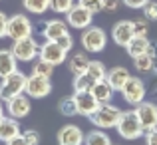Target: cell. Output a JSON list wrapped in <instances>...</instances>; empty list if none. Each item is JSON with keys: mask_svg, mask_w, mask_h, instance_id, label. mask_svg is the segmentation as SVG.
Returning a JSON list of instances; mask_svg holds the SVG:
<instances>
[{"mask_svg": "<svg viewBox=\"0 0 157 145\" xmlns=\"http://www.w3.org/2000/svg\"><path fill=\"white\" fill-rule=\"evenodd\" d=\"M115 129H117V133L121 135L123 139H127V141H135V139H139L143 133H145V129H143V125H141V121H139L135 109L121 111V117H119Z\"/></svg>", "mask_w": 157, "mask_h": 145, "instance_id": "1", "label": "cell"}, {"mask_svg": "<svg viewBox=\"0 0 157 145\" xmlns=\"http://www.w3.org/2000/svg\"><path fill=\"white\" fill-rule=\"evenodd\" d=\"M119 117H121V109L113 103H101L96 109V113L90 117V121L98 127V129H111L117 125Z\"/></svg>", "mask_w": 157, "mask_h": 145, "instance_id": "2", "label": "cell"}, {"mask_svg": "<svg viewBox=\"0 0 157 145\" xmlns=\"http://www.w3.org/2000/svg\"><path fill=\"white\" fill-rule=\"evenodd\" d=\"M80 42H82L84 52L98 54V52H101V50H105V46H107V34L104 32V28H100V26H90V28H86V30L82 32Z\"/></svg>", "mask_w": 157, "mask_h": 145, "instance_id": "3", "label": "cell"}, {"mask_svg": "<svg viewBox=\"0 0 157 145\" xmlns=\"http://www.w3.org/2000/svg\"><path fill=\"white\" fill-rule=\"evenodd\" d=\"M24 92H26V76L18 70L4 76L0 82V99H4V101L14 96H20Z\"/></svg>", "mask_w": 157, "mask_h": 145, "instance_id": "4", "label": "cell"}, {"mask_svg": "<svg viewBox=\"0 0 157 145\" xmlns=\"http://www.w3.org/2000/svg\"><path fill=\"white\" fill-rule=\"evenodd\" d=\"M32 32H34V26H32L30 18L26 14H14L8 16V28H6V36L10 40H24L30 38Z\"/></svg>", "mask_w": 157, "mask_h": 145, "instance_id": "5", "label": "cell"}, {"mask_svg": "<svg viewBox=\"0 0 157 145\" xmlns=\"http://www.w3.org/2000/svg\"><path fill=\"white\" fill-rule=\"evenodd\" d=\"M26 93L30 99H42L46 96L52 93V82L50 78H44V76H36V74H30L26 78Z\"/></svg>", "mask_w": 157, "mask_h": 145, "instance_id": "6", "label": "cell"}, {"mask_svg": "<svg viewBox=\"0 0 157 145\" xmlns=\"http://www.w3.org/2000/svg\"><path fill=\"white\" fill-rule=\"evenodd\" d=\"M10 50H12V54H14V58L18 62L28 64V62H32L40 54V44L30 36V38H24V40H16Z\"/></svg>", "mask_w": 157, "mask_h": 145, "instance_id": "7", "label": "cell"}, {"mask_svg": "<svg viewBox=\"0 0 157 145\" xmlns=\"http://www.w3.org/2000/svg\"><path fill=\"white\" fill-rule=\"evenodd\" d=\"M66 20H68V26L76 28V30H86V28L92 26L94 12L88 10L86 6H82V4H74L70 8V12L66 14Z\"/></svg>", "mask_w": 157, "mask_h": 145, "instance_id": "8", "label": "cell"}, {"mask_svg": "<svg viewBox=\"0 0 157 145\" xmlns=\"http://www.w3.org/2000/svg\"><path fill=\"white\" fill-rule=\"evenodd\" d=\"M145 84H143V80H139V78H133L131 76L129 80H127V84L121 88V96L125 99L129 105H139V103L145 99Z\"/></svg>", "mask_w": 157, "mask_h": 145, "instance_id": "9", "label": "cell"}, {"mask_svg": "<svg viewBox=\"0 0 157 145\" xmlns=\"http://www.w3.org/2000/svg\"><path fill=\"white\" fill-rule=\"evenodd\" d=\"M30 109H32V103H30V97L26 93H20V96H14L10 99H6V113L14 119H22V117H28L30 115Z\"/></svg>", "mask_w": 157, "mask_h": 145, "instance_id": "10", "label": "cell"}, {"mask_svg": "<svg viewBox=\"0 0 157 145\" xmlns=\"http://www.w3.org/2000/svg\"><path fill=\"white\" fill-rule=\"evenodd\" d=\"M74 101L78 107V115H86V117H92L96 113V109L101 105L92 92H74Z\"/></svg>", "mask_w": 157, "mask_h": 145, "instance_id": "11", "label": "cell"}, {"mask_svg": "<svg viewBox=\"0 0 157 145\" xmlns=\"http://www.w3.org/2000/svg\"><path fill=\"white\" fill-rule=\"evenodd\" d=\"M66 54H68V52H66L64 48H60V44H58V42L46 40V42L40 46L38 58H42V60L50 62L52 66H60V64H64V62H66Z\"/></svg>", "mask_w": 157, "mask_h": 145, "instance_id": "12", "label": "cell"}, {"mask_svg": "<svg viewBox=\"0 0 157 145\" xmlns=\"http://www.w3.org/2000/svg\"><path fill=\"white\" fill-rule=\"evenodd\" d=\"M135 113L145 131L157 127V105L153 101H141L139 105H135Z\"/></svg>", "mask_w": 157, "mask_h": 145, "instance_id": "13", "label": "cell"}, {"mask_svg": "<svg viewBox=\"0 0 157 145\" xmlns=\"http://www.w3.org/2000/svg\"><path fill=\"white\" fill-rule=\"evenodd\" d=\"M133 36H135L133 20H119V22H115L113 28H111V38H113V42L117 44V46L125 48Z\"/></svg>", "mask_w": 157, "mask_h": 145, "instance_id": "14", "label": "cell"}, {"mask_svg": "<svg viewBox=\"0 0 157 145\" xmlns=\"http://www.w3.org/2000/svg\"><path fill=\"white\" fill-rule=\"evenodd\" d=\"M84 139H86L84 131L74 123H68L58 131V145H82Z\"/></svg>", "mask_w": 157, "mask_h": 145, "instance_id": "15", "label": "cell"}, {"mask_svg": "<svg viewBox=\"0 0 157 145\" xmlns=\"http://www.w3.org/2000/svg\"><path fill=\"white\" fill-rule=\"evenodd\" d=\"M22 135V129H20V121L14 117H2L0 119V141L8 143L10 139Z\"/></svg>", "mask_w": 157, "mask_h": 145, "instance_id": "16", "label": "cell"}, {"mask_svg": "<svg viewBox=\"0 0 157 145\" xmlns=\"http://www.w3.org/2000/svg\"><path fill=\"white\" fill-rule=\"evenodd\" d=\"M129 70L123 68V66H115V68L107 70V76L105 80L109 82V86L115 90V92H121V88L127 84V80H129Z\"/></svg>", "mask_w": 157, "mask_h": 145, "instance_id": "17", "label": "cell"}, {"mask_svg": "<svg viewBox=\"0 0 157 145\" xmlns=\"http://www.w3.org/2000/svg\"><path fill=\"white\" fill-rule=\"evenodd\" d=\"M42 34H44V38H46V40H52V42H56L60 36L68 34V22H64V20H58V18L48 20V22L44 24Z\"/></svg>", "mask_w": 157, "mask_h": 145, "instance_id": "18", "label": "cell"}, {"mask_svg": "<svg viewBox=\"0 0 157 145\" xmlns=\"http://www.w3.org/2000/svg\"><path fill=\"white\" fill-rule=\"evenodd\" d=\"M90 62H92V60L88 58V52H76L68 60V70L74 74V76H80V74H86V72H88Z\"/></svg>", "mask_w": 157, "mask_h": 145, "instance_id": "19", "label": "cell"}, {"mask_svg": "<svg viewBox=\"0 0 157 145\" xmlns=\"http://www.w3.org/2000/svg\"><path fill=\"white\" fill-rule=\"evenodd\" d=\"M18 70V60L14 58L12 50H0V78L8 76V74Z\"/></svg>", "mask_w": 157, "mask_h": 145, "instance_id": "20", "label": "cell"}, {"mask_svg": "<svg viewBox=\"0 0 157 145\" xmlns=\"http://www.w3.org/2000/svg\"><path fill=\"white\" fill-rule=\"evenodd\" d=\"M113 92H115V90L109 86V82H107V80L96 82V86L92 88L94 97H96L100 103H109V101H111V97H113Z\"/></svg>", "mask_w": 157, "mask_h": 145, "instance_id": "21", "label": "cell"}, {"mask_svg": "<svg viewBox=\"0 0 157 145\" xmlns=\"http://www.w3.org/2000/svg\"><path fill=\"white\" fill-rule=\"evenodd\" d=\"M149 40L147 38H141V36H133V38L129 40V44L125 46L127 54H129L131 58H137V56H143V54H147V50H149Z\"/></svg>", "mask_w": 157, "mask_h": 145, "instance_id": "22", "label": "cell"}, {"mask_svg": "<svg viewBox=\"0 0 157 145\" xmlns=\"http://www.w3.org/2000/svg\"><path fill=\"white\" fill-rule=\"evenodd\" d=\"M94 86H96V80L90 74L74 76V92H92Z\"/></svg>", "mask_w": 157, "mask_h": 145, "instance_id": "23", "label": "cell"}, {"mask_svg": "<svg viewBox=\"0 0 157 145\" xmlns=\"http://www.w3.org/2000/svg\"><path fill=\"white\" fill-rule=\"evenodd\" d=\"M22 6L26 8L30 14H44L50 10V0H22Z\"/></svg>", "mask_w": 157, "mask_h": 145, "instance_id": "24", "label": "cell"}, {"mask_svg": "<svg viewBox=\"0 0 157 145\" xmlns=\"http://www.w3.org/2000/svg\"><path fill=\"white\" fill-rule=\"evenodd\" d=\"M84 145H111V139L107 137V133H104V129H94L86 135Z\"/></svg>", "mask_w": 157, "mask_h": 145, "instance_id": "25", "label": "cell"}, {"mask_svg": "<svg viewBox=\"0 0 157 145\" xmlns=\"http://www.w3.org/2000/svg\"><path fill=\"white\" fill-rule=\"evenodd\" d=\"M58 111L66 117H74L78 115V107H76V101H74V96H66L58 101Z\"/></svg>", "mask_w": 157, "mask_h": 145, "instance_id": "26", "label": "cell"}, {"mask_svg": "<svg viewBox=\"0 0 157 145\" xmlns=\"http://www.w3.org/2000/svg\"><path fill=\"white\" fill-rule=\"evenodd\" d=\"M86 74H90V76H92L96 82H101V80H105V76H107V68L104 66V62L92 60V62H90V66H88V72H86Z\"/></svg>", "mask_w": 157, "mask_h": 145, "instance_id": "27", "label": "cell"}, {"mask_svg": "<svg viewBox=\"0 0 157 145\" xmlns=\"http://www.w3.org/2000/svg\"><path fill=\"white\" fill-rule=\"evenodd\" d=\"M133 68L141 74H149L153 72V58L149 54H143V56H137L133 58Z\"/></svg>", "mask_w": 157, "mask_h": 145, "instance_id": "28", "label": "cell"}, {"mask_svg": "<svg viewBox=\"0 0 157 145\" xmlns=\"http://www.w3.org/2000/svg\"><path fill=\"white\" fill-rule=\"evenodd\" d=\"M54 68H56V66H52L50 62L38 58V60L34 62V66H32V74H36V76H44V78H52Z\"/></svg>", "mask_w": 157, "mask_h": 145, "instance_id": "29", "label": "cell"}, {"mask_svg": "<svg viewBox=\"0 0 157 145\" xmlns=\"http://www.w3.org/2000/svg\"><path fill=\"white\" fill-rule=\"evenodd\" d=\"M74 4H76L74 0H50V8L58 14H68Z\"/></svg>", "mask_w": 157, "mask_h": 145, "instance_id": "30", "label": "cell"}, {"mask_svg": "<svg viewBox=\"0 0 157 145\" xmlns=\"http://www.w3.org/2000/svg\"><path fill=\"white\" fill-rule=\"evenodd\" d=\"M133 32H135V36L147 38V34H149V24H147L145 16H143V18H135L133 20Z\"/></svg>", "mask_w": 157, "mask_h": 145, "instance_id": "31", "label": "cell"}, {"mask_svg": "<svg viewBox=\"0 0 157 145\" xmlns=\"http://www.w3.org/2000/svg\"><path fill=\"white\" fill-rule=\"evenodd\" d=\"M141 10H143V16H145L149 22H155V20H157V2H155V0H149Z\"/></svg>", "mask_w": 157, "mask_h": 145, "instance_id": "32", "label": "cell"}, {"mask_svg": "<svg viewBox=\"0 0 157 145\" xmlns=\"http://www.w3.org/2000/svg\"><path fill=\"white\" fill-rule=\"evenodd\" d=\"M78 4L86 6L88 10H92L94 14H98V12L104 10V0H78Z\"/></svg>", "mask_w": 157, "mask_h": 145, "instance_id": "33", "label": "cell"}, {"mask_svg": "<svg viewBox=\"0 0 157 145\" xmlns=\"http://www.w3.org/2000/svg\"><path fill=\"white\" fill-rule=\"evenodd\" d=\"M56 42L60 44V48H64L66 52H70V50L74 48V38H72V34H70V32H68V34H64V36H60Z\"/></svg>", "mask_w": 157, "mask_h": 145, "instance_id": "34", "label": "cell"}, {"mask_svg": "<svg viewBox=\"0 0 157 145\" xmlns=\"http://www.w3.org/2000/svg\"><path fill=\"white\" fill-rule=\"evenodd\" d=\"M22 135L30 145H40V133L36 129H26V131H22Z\"/></svg>", "mask_w": 157, "mask_h": 145, "instance_id": "35", "label": "cell"}, {"mask_svg": "<svg viewBox=\"0 0 157 145\" xmlns=\"http://www.w3.org/2000/svg\"><path fill=\"white\" fill-rule=\"evenodd\" d=\"M145 143L147 145H157V127L145 131Z\"/></svg>", "mask_w": 157, "mask_h": 145, "instance_id": "36", "label": "cell"}, {"mask_svg": "<svg viewBox=\"0 0 157 145\" xmlns=\"http://www.w3.org/2000/svg\"><path fill=\"white\" fill-rule=\"evenodd\" d=\"M119 2H121V0H104V10L105 12H115L119 8Z\"/></svg>", "mask_w": 157, "mask_h": 145, "instance_id": "37", "label": "cell"}, {"mask_svg": "<svg viewBox=\"0 0 157 145\" xmlns=\"http://www.w3.org/2000/svg\"><path fill=\"white\" fill-rule=\"evenodd\" d=\"M123 4H125L127 8H143L149 0H121Z\"/></svg>", "mask_w": 157, "mask_h": 145, "instance_id": "38", "label": "cell"}, {"mask_svg": "<svg viewBox=\"0 0 157 145\" xmlns=\"http://www.w3.org/2000/svg\"><path fill=\"white\" fill-rule=\"evenodd\" d=\"M6 28H8V16L4 12H0V38L6 36Z\"/></svg>", "mask_w": 157, "mask_h": 145, "instance_id": "39", "label": "cell"}, {"mask_svg": "<svg viewBox=\"0 0 157 145\" xmlns=\"http://www.w3.org/2000/svg\"><path fill=\"white\" fill-rule=\"evenodd\" d=\"M6 145H30V143H28L26 139H24V135H18V137L10 139V141H8Z\"/></svg>", "mask_w": 157, "mask_h": 145, "instance_id": "40", "label": "cell"}, {"mask_svg": "<svg viewBox=\"0 0 157 145\" xmlns=\"http://www.w3.org/2000/svg\"><path fill=\"white\" fill-rule=\"evenodd\" d=\"M4 109H6V107H2V103H0V119L4 117Z\"/></svg>", "mask_w": 157, "mask_h": 145, "instance_id": "41", "label": "cell"}]
</instances>
